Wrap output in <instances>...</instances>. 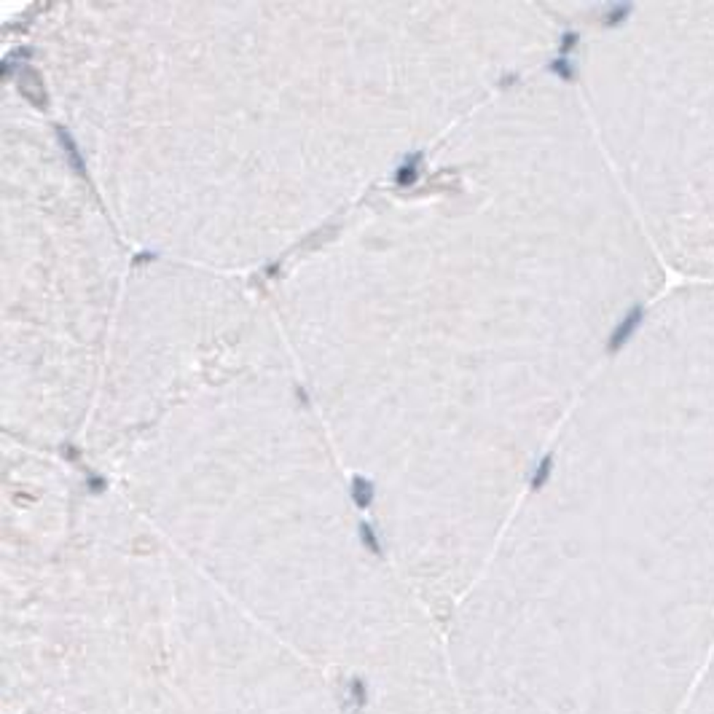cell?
Returning <instances> with one entry per match:
<instances>
[{
	"label": "cell",
	"mask_w": 714,
	"mask_h": 714,
	"mask_svg": "<svg viewBox=\"0 0 714 714\" xmlns=\"http://www.w3.org/2000/svg\"><path fill=\"white\" fill-rule=\"evenodd\" d=\"M56 137H59V143L65 145V153H68V159H70V164L78 169V172H86V167H83V159H81V150H78V145H76V140L70 137V132L68 129H62V126H56Z\"/></svg>",
	"instance_id": "cell-7"
},
{
	"label": "cell",
	"mask_w": 714,
	"mask_h": 714,
	"mask_svg": "<svg viewBox=\"0 0 714 714\" xmlns=\"http://www.w3.org/2000/svg\"><path fill=\"white\" fill-rule=\"evenodd\" d=\"M612 124L663 269L714 285V3L605 6Z\"/></svg>",
	"instance_id": "cell-2"
},
{
	"label": "cell",
	"mask_w": 714,
	"mask_h": 714,
	"mask_svg": "<svg viewBox=\"0 0 714 714\" xmlns=\"http://www.w3.org/2000/svg\"><path fill=\"white\" fill-rule=\"evenodd\" d=\"M352 499H355L357 508H368L371 499H374V484L363 475H355L352 478Z\"/></svg>",
	"instance_id": "cell-6"
},
{
	"label": "cell",
	"mask_w": 714,
	"mask_h": 714,
	"mask_svg": "<svg viewBox=\"0 0 714 714\" xmlns=\"http://www.w3.org/2000/svg\"><path fill=\"white\" fill-rule=\"evenodd\" d=\"M360 537H363V542L374 553L381 551V545H379V540H376V532H374V526L371 524H360Z\"/></svg>",
	"instance_id": "cell-8"
},
{
	"label": "cell",
	"mask_w": 714,
	"mask_h": 714,
	"mask_svg": "<svg viewBox=\"0 0 714 714\" xmlns=\"http://www.w3.org/2000/svg\"><path fill=\"white\" fill-rule=\"evenodd\" d=\"M419 162H422V153H411V156H405L403 164H400V167H398V172H395V180H398L400 186H411V183L419 177Z\"/></svg>",
	"instance_id": "cell-5"
},
{
	"label": "cell",
	"mask_w": 714,
	"mask_h": 714,
	"mask_svg": "<svg viewBox=\"0 0 714 714\" xmlns=\"http://www.w3.org/2000/svg\"><path fill=\"white\" fill-rule=\"evenodd\" d=\"M615 355L588 499L457 672L475 714H682L714 655V285L666 287Z\"/></svg>",
	"instance_id": "cell-1"
},
{
	"label": "cell",
	"mask_w": 714,
	"mask_h": 714,
	"mask_svg": "<svg viewBox=\"0 0 714 714\" xmlns=\"http://www.w3.org/2000/svg\"><path fill=\"white\" fill-rule=\"evenodd\" d=\"M682 714H714V655Z\"/></svg>",
	"instance_id": "cell-3"
},
{
	"label": "cell",
	"mask_w": 714,
	"mask_h": 714,
	"mask_svg": "<svg viewBox=\"0 0 714 714\" xmlns=\"http://www.w3.org/2000/svg\"><path fill=\"white\" fill-rule=\"evenodd\" d=\"M89 486H92V489H100V486H105V481H100V478H89Z\"/></svg>",
	"instance_id": "cell-9"
},
{
	"label": "cell",
	"mask_w": 714,
	"mask_h": 714,
	"mask_svg": "<svg viewBox=\"0 0 714 714\" xmlns=\"http://www.w3.org/2000/svg\"><path fill=\"white\" fill-rule=\"evenodd\" d=\"M19 89H22V95L28 97L30 102H35V105H46L41 76H38L32 68H28L25 73H22V78H19Z\"/></svg>",
	"instance_id": "cell-4"
}]
</instances>
